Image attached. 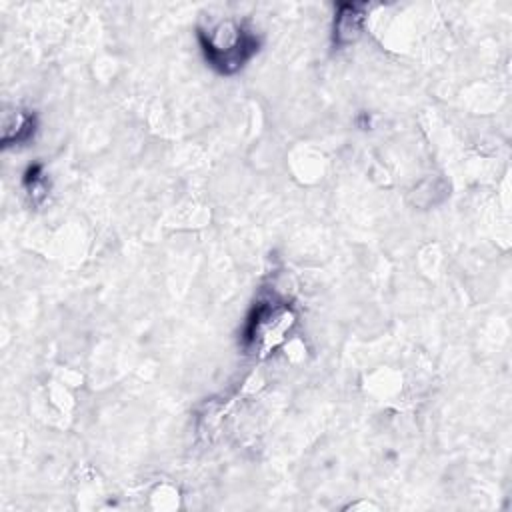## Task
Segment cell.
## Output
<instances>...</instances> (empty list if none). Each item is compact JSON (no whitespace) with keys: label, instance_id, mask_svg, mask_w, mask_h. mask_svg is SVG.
<instances>
[{"label":"cell","instance_id":"1","mask_svg":"<svg viewBox=\"0 0 512 512\" xmlns=\"http://www.w3.org/2000/svg\"><path fill=\"white\" fill-rule=\"evenodd\" d=\"M198 40L208 64L222 74L238 72L258 52L256 34L230 20L210 30H200Z\"/></svg>","mask_w":512,"mask_h":512},{"label":"cell","instance_id":"2","mask_svg":"<svg viewBox=\"0 0 512 512\" xmlns=\"http://www.w3.org/2000/svg\"><path fill=\"white\" fill-rule=\"evenodd\" d=\"M296 314L288 302L276 298H262L254 304L244 326V348L252 354H270L290 332Z\"/></svg>","mask_w":512,"mask_h":512},{"label":"cell","instance_id":"3","mask_svg":"<svg viewBox=\"0 0 512 512\" xmlns=\"http://www.w3.org/2000/svg\"><path fill=\"white\" fill-rule=\"evenodd\" d=\"M362 30V6L344 4L334 22V40L338 46L352 44Z\"/></svg>","mask_w":512,"mask_h":512},{"label":"cell","instance_id":"4","mask_svg":"<svg viewBox=\"0 0 512 512\" xmlns=\"http://www.w3.org/2000/svg\"><path fill=\"white\" fill-rule=\"evenodd\" d=\"M34 132V116L26 110H8L2 118V142L4 146L20 144Z\"/></svg>","mask_w":512,"mask_h":512}]
</instances>
